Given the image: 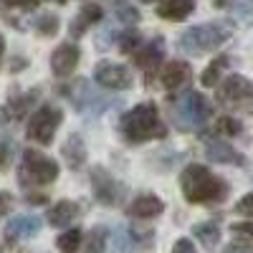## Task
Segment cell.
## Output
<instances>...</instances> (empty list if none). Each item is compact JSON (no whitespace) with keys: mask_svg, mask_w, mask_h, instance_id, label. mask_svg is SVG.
<instances>
[{"mask_svg":"<svg viewBox=\"0 0 253 253\" xmlns=\"http://www.w3.org/2000/svg\"><path fill=\"white\" fill-rule=\"evenodd\" d=\"M233 36V26L225 20H213V23H200L180 33L177 38V48L187 56H203L220 48L225 41Z\"/></svg>","mask_w":253,"mask_h":253,"instance_id":"3","label":"cell"},{"mask_svg":"<svg viewBox=\"0 0 253 253\" xmlns=\"http://www.w3.org/2000/svg\"><path fill=\"white\" fill-rule=\"evenodd\" d=\"M41 218L38 215H15L13 220H8L5 225V241L15 243V241H28L33 236H38L41 230Z\"/></svg>","mask_w":253,"mask_h":253,"instance_id":"14","label":"cell"},{"mask_svg":"<svg viewBox=\"0 0 253 253\" xmlns=\"http://www.w3.org/2000/svg\"><path fill=\"white\" fill-rule=\"evenodd\" d=\"M126 213H129L132 218H144V220H150V218H157L165 213V203L152 195V193H144L139 198H134L129 203V208H126Z\"/></svg>","mask_w":253,"mask_h":253,"instance_id":"15","label":"cell"},{"mask_svg":"<svg viewBox=\"0 0 253 253\" xmlns=\"http://www.w3.org/2000/svg\"><path fill=\"white\" fill-rule=\"evenodd\" d=\"M112 38H114V31L107 26V28H104L99 36H96V48H101V51H107L109 46H112Z\"/></svg>","mask_w":253,"mask_h":253,"instance_id":"35","label":"cell"},{"mask_svg":"<svg viewBox=\"0 0 253 253\" xmlns=\"http://www.w3.org/2000/svg\"><path fill=\"white\" fill-rule=\"evenodd\" d=\"M172 253H198V248L193 246V241H190V238H180V241H175Z\"/></svg>","mask_w":253,"mask_h":253,"instance_id":"37","label":"cell"},{"mask_svg":"<svg viewBox=\"0 0 253 253\" xmlns=\"http://www.w3.org/2000/svg\"><path fill=\"white\" fill-rule=\"evenodd\" d=\"M63 162H66L71 170H79V167H84V162H86V142H84L81 134H69V139L63 142Z\"/></svg>","mask_w":253,"mask_h":253,"instance_id":"18","label":"cell"},{"mask_svg":"<svg viewBox=\"0 0 253 253\" xmlns=\"http://www.w3.org/2000/svg\"><path fill=\"white\" fill-rule=\"evenodd\" d=\"M114 15L122 20V23H137V20L142 18V13L132 3H126V0H117L114 3Z\"/></svg>","mask_w":253,"mask_h":253,"instance_id":"28","label":"cell"},{"mask_svg":"<svg viewBox=\"0 0 253 253\" xmlns=\"http://www.w3.org/2000/svg\"><path fill=\"white\" fill-rule=\"evenodd\" d=\"M142 3H157V0H142Z\"/></svg>","mask_w":253,"mask_h":253,"instance_id":"42","label":"cell"},{"mask_svg":"<svg viewBox=\"0 0 253 253\" xmlns=\"http://www.w3.org/2000/svg\"><path fill=\"white\" fill-rule=\"evenodd\" d=\"M205 157L215 165H236V167L246 165V157L236 150V147L228 144L225 139H218V137L205 142Z\"/></svg>","mask_w":253,"mask_h":253,"instance_id":"12","label":"cell"},{"mask_svg":"<svg viewBox=\"0 0 253 253\" xmlns=\"http://www.w3.org/2000/svg\"><path fill=\"white\" fill-rule=\"evenodd\" d=\"M119 134L129 144H142L152 139H165L167 126L160 117V109L155 101H142L129 112H124L119 119Z\"/></svg>","mask_w":253,"mask_h":253,"instance_id":"2","label":"cell"},{"mask_svg":"<svg viewBox=\"0 0 253 253\" xmlns=\"http://www.w3.org/2000/svg\"><path fill=\"white\" fill-rule=\"evenodd\" d=\"M107 241H109V230L104 225H94L86 238H84V253H104L107 251Z\"/></svg>","mask_w":253,"mask_h":253,"instance_id":"23","label":"cell"},{"mask_svg":"<svg viewBox=\"0 0 253 253\" xmlns=\"http://www.w3.org/2000/svg\"><path fill=\"white\" fill-rule=\"evenodd\" d=\"M101 18H104V8H101V5H84V8L76 13V18L69 23L71 38H81L94 23H99Z\"/></svg>","mask_w":253,"mask_h":253,"instance_id":"16","label":"cell"},{"mask_svg":"<svg viewBox=\"0 0 253 253\" xmlns=\"http://www.w3.org/2000/svg\"><path fill=\"white\" fill-rule=\"evenodd\" d=\"M58 94H66V96L74 101V107H76L84 117H89V119L101 117L104 112H107V107L112 104L109 99H104L99 91H94V89H91V84H89V81H84V79L74 81L71 86L61 89Z\"/></svg>","mask_w":253,"mask_h":253,"instance_id":"7","label":"cell"},{"mask_svg":"<svg viewBox=\"0 0 253 253\" xmlns=\"http://www.w3.org/2000/svg\"><path fill=\"white\" fill-rule=\"evenodd\" d=\"M61 122H63V109H58L56 104H41V107L33 112V117L28 119L26 134H28V139L46 147V144L53 142Z\"/></svg>","mask_w":253,"mask_h":253,"instance_id":"6","label":"cell"},{"mask_svg":"<svg viewBox=\"0 0 253 253\" xmlns=\"http://www.w3.org/2000/svg\"><path fill=\"white\" fill-rule=\"evenodd\" d=\"M10 205H13V195L3 190V193H0V218H3L8 210H10Z\"/></svg>","mask_w":253,"mask_h":253,"instance_id":"38","label":"cell"},{"mask_svg":"<svg viewBox=\"0 0 253 253\" xmlns=\"http://www.w3.org/2000/svg\"><path fill=\"white\" fill-rule=\"evenodd\" d=\"M3 51H5V38H3V33H0V61H3Z\"/></svg>","mask_w":253,"mask_h":253,"instance_id":"40","label":"cell"},{"mask_svg":"<svg viewBox=\"0 0 253 253\" xmlns=\"http://www.w3.org/2000/svg\"><path fill=\"white\" fill-rule=\"evenodd\" d=\"M117 46H119V51H122V53H137V51H139V46H142V33H139V31H134V28L122 31V33H119V38H117Z\"/></svg>","mask_w":253,"mask_h":253,"instance_id":"25","label":"cell"},{"mask_svg":"<svg viewBox=\"0 0 253 253\" xmlns=\"http://www.w3.org/2000/svg\"><path fill=\"white\" fill-rule=\"evenodd\" d=\"M79 58H81V48L76 43H61L51 53V71L56 76H69L79 66Z\"/></svg>","mask_w":253,"mask_h":253,"instance_id":"13","label":"cell"},{"mask_svg":"<svg viewBox=\"0 0 253 253\" xmlns=\"http://www.w3.org/2000/svg\"><path fill=\"white\" fill-rule=\"evenodd\" d=\"M79 215V205L74 200H58L56 205H51L48 210V223L53 228H66L74 218Z\"/></svg>","mask_w":253,"mask_h":253,"instance_id":"20","label":"cell"},{"mask_svg":"<svg viewBox=\"0 0 253 253\" xmlns=\"http://www.w3.org/2000/svg\"><path fill=\"white\" fill-rule=\"evenodd\" d=\"M81 241H84V230H79V228H69V230H63V233L56 238V246H58L61 253H79Z\"/></svg>","mask_w":253,"mask_h":253,"instance_id":"24","label":"cell"},{"mask_svg":"<svg viewBox=\"0 0 253 253\" xmlns=\"http://www.w3.org/2000/svg\"><path fill=\"white\" fill-rule=\"evenodd\" d=\"M193 236L203 243L205 251H215L218 243H220V225H218V220L195 223V225H193Z\"/></svg>","mask_w":253,"mask_h":253,"instance_id":"21","label":"cell"},{"mask_svg":"<svg viewBox=\"0 0 253 253\" xmlns=\"http://www.w3.org/2000/svg\"><path fill=\"white\" fill-rule=\"evenodd\" d=\"M132 251H134V241L129 236V228H119L112 238V253H132Z\"/></svg>","mask_w":253,"mask_h":253,"instance_id":"27","label":"cell"},{"mask_svg":"<svg viewBox=\"0 0 253 253\" xmlns=\"http://www.w3.org/2000/svg\"><path fill=\"white\" fill-rule=\"evenodd\" d=\"M89 180H91V190H94V198L101 203V205H119L126 195V187L124 182H119L109 170L104 167H91L89 172Z\"/></svg>","mask_w":253,"mask_h":253,"instance_id":"8","label":"cell"},{"mask_svg":"<svg viewBox=\"0 0 253 253\" xmlns=\"http://www.w3.org/2000/svg\"><path fill=\"white\" fill-rule=\"evenodd\" d=\"M195 3L198 0H165V3H160V8H157V15L162 20L180 23V20H185L190 13L195 10Z\"/></svg>","mask_w":253,"mask_h":253,"instance_id":"19","label":"cell"},{"mask_svg":"<svg viewBox=\"0 0 253 253\" xmlns=\"http://www.w3.org/2000/svg\"><path fill=\"white\" fill-rule=\"evenodd\" d=\"M10 155H13L10 147H8L5 142H0V167H5V165L10 162Z\"/></svg>","mask_w":253,"mask_h":253,"instance_id":"39","label":"cell"},{"mask_svg":"<svg viewBox=\"0 0 253 253\" xmlns=\"http://www.w3.org/2000/svg\"><path fill=\"white\" fill-rule=\"evenodd\" d=\"M210 114H213L210 101L195 89H185L170 101V117H172L175 126L182 132L200 129V126L210 119Z\"/></svg>","mask_w":253,"mask_h":253,"instance_id":"4","label":"cell"},{"mask_svg":"<svg viewBox=\"0 0 253 253\" xmlns=\"http://www.w3.org/2000/svg\"><path fill=\"white\" fill-rule=\"evenodd\" d=\"M236 213H238V215H246V218H253V193H246V195L236 203Z\"/></svg>","mask_w":253,"mask_h":253,"instance_id":"32","label":"cell"},{"mask_svg":"<svg viewBox=\"0 0 253 253\" xmlns=\"http://www.w3.org/2000/svg\"><path fill=\"white\" fill-rule=\"evenodd\" d=\"M129 236H132V241H134V248H152V243H155V233L152 230H142V228H129Z\"/></svg>","mask_w":253,"mask_h":253,"instance_id":"30","label":"cell"},{"mask_svg":"<svg viewBox=\"0 0 253 253\" xmlns=\"http://www.w3.org/2000/svg\"><path fill=\"white\" fill-rule=\"evenodd\" d=\"M233 10H236L238 18H248V15L253 13V0H236Z\"/></svg>","mask_w":253,"mask_h":253,"instance_id":"36","label":"cell"},{"mask_svg":"<svg viewBox=\"0 0 253 253\" xmlns=\"http://www.w3.org/2000/svg\"><path fill=\"white\" fill-rule=\"evenodd\" d=\"M236 236H243V238H251L253 241V220H243V223H233L230 225Z\"/></svg>","mask_w":253,"mask_h":253,"instance_id":"33","label":"cell"},{"mask_svg":"<svg viewBox=\"0 0 253 253\" xmlns=\"http://www.w3.org/2000/svg\"><path fill=\"white\" fill-rule=\"evenodd\" d=\"M180 190H182V198L193 205H213L228 198V182L198 162L187 165L182 170Z\"/></svg>","mask_w":253,"mask_h":253,"instance_id":"1","label":"cell"},{"mask_svg":"<svg viewBox=\"0 0 253 253\" xmlns=\"http://www.w3.org/2000/svg\"><path fill=\"white\" fill-rule=\"evenodd\" d=\"M33 28L38 31V36H46V38H53L58 33V15L53 13H43L33 20Z\"/></svg>","mask_w":253,"mask_h":253,"instance_id":"26","label":"cell"},{"mask_svg":"<svg viewBox=\"0 0 253 253\" xmlns=\"http://www.w3.org/2000/svg\"><path fill=\"white\" fill-rule=\"evenodd\" d=\"M223 253H253V241L238 236V238H233L230 243L223 246Z\"/></svg>","mask_w":253,"mask_h":253,"instance_id":"31","label":"cell"},{"mask_svg":"<svg viewBox=\"0 0 253 253\" xmlns=\"http://www.w3.org/2000/svg\"><path fill=\"white\" fill-rule=\"evenodd\" d=\"M215 132L223 134V137H238L243 132V124L236 119V117H220L215 122Z\"/></svg>","mask_w":253,"mask_h":253,"instance_id":"29","label":"cell"},{"mask_svg":"<svg viewBox=\"0 0 253 253\" xmlns=\"http://www.w3.org/2000/svg\"><path fill=\"white\" fill-rule=\"evenodd\" d=\"M94 81L99 84L101 89H109V91H124V89H132L134 76L132 71L124 66V63L117 61H99L94 66Z\"/></svg>","mask_w":253,"mask_h":253,"instance_id":"9","label":"cell"},{"mask_svg":"<svg viewBox=\"0 0 253 253\" xmlns=\"http://www.w3.org/2000/svg\"><path fill=\"white\" fill-rule=\"evenodd\" d=\"M58 177V162L38 150H23L18 167V182L26 187L51 185Z\"/></svg>","mask_w":253,"mask_h":253,"instance_id":"5","label":"cell"},{"mask_svg":"<svg viewBox=\"0 0 253 253\" xmlns=\"http://www.w3.org/2000/svg\"><path fill=\"white\" fill-rule=\"evenodd\" d=\"M53 3H66V0H53Z\"/></svg>","mask_w":253,"mask_h":253,"instance_id":"43","label":"cell"},{"mask_svg":"<svg viewBox=\"0 0 253 253\" xmlns=\"http://www.w3.org/2000/svg\"><path fill=\"white\" fill-rule=\"evenodd\" d=\"M160 79H162V86L167 91H177L190 81V66L185 61H170V63H165Z\"/></svg>","mask_w":253,"mask_h":253,"instance_id":"17","label":"cell"},{"mask_svg":"<svg viewBox=\"0 0 253 253\" xmlns=\"http://www.w3.org/2000/svg\"><path fill=\"white\" fill-rule=\"evenodd\" d=\"M228 63H230V58H228L225 53H220V56H215L213 61H210L208 66H205V71H203V76H200L203 86H208V89L218 86V84H220V76H223L225 69H228Z\"/></svg>","mask_w":253,"mask_h":253,"instance_id":"22","label":"cell"},{"mask_svg":"<svg viewBox=\"0 0 253 253\" xmlns=\"http://www.w3.org/2000/svg\"><path fill=\"white\" fill-rule=\"evenodd\" d=\"M162 61H165V38H160V36L147 41V43L139 46V51L134 53V63L144 71L147 81H150L157 71H162Z\"/></svg>","mask_w":253,"mask_h":253,"instance_id":"10","label":"cell"},{"mask_svg":"<svg viewBox=\"0 0 253 253\" xmlns=\"http://www.w3.org/2000/svg\"><path fill=\"white\" fill-rule=\"evenodd\" d=\"M213 3H215L218 8H225V5H228V0H213Z\"/></svg>","mask_w":253,"mask_h":253,"instance_id":"41","label":"cell"},{"mask_svg":"<svg viewBox=\"0 0 253 253\" xmlns=\"http://www.w3.org/2000/svg\"><path fill=\"white\" fill-rule=\"evenodd\" d=\"M218 99L223 104H241L253 99V79H246L241 74H230L218 86Z\"/></svg>","mask_w":253,"mask_h":253,"instance_id":"11","label":"cell"},{"mask_svg":"<svg viewBox=\"0 0 253 253\" xmlns=\"http://www.w3.org/2000/svg\"><path fill=\"white\" fill-rule=\"evenodd\" d=\"M5 8H20V10H31V8H38L41 0H3Z\"/></svg>","mask_w":253,"mask_h":253,"instance_id":"34","label":"cell"}]
</instances>
